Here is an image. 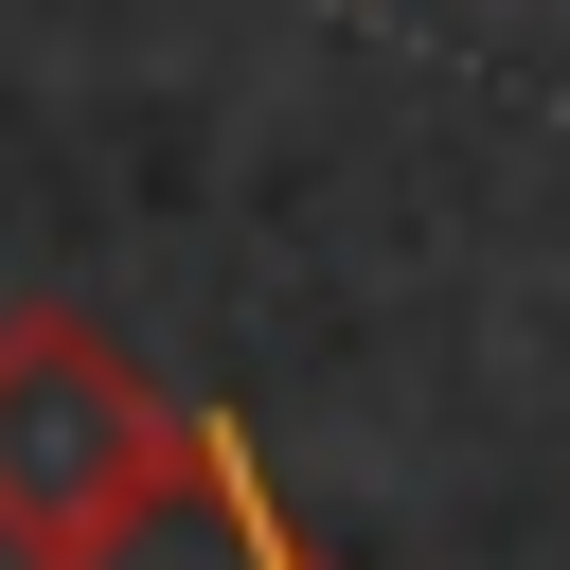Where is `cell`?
<instances>
[{
	"label": "cell",
	"mask_w": 570,
	"mask_h": 570,
	"mask_svg": "<svg viewBox=\"0 0 570 570\" xmlns=\"http://www.w3.org/2000/svg\"><path fill=\"white\" fill-rule=\"evenodd\" d=\"M160 445H178V410L142 392V356L107 321H71V303H18L0 321V552L18 570L71 552Z\"/></svg>",
	"instance_id": "obj_1"
},
{
	"label": "cell",
	"mask_w": 570,
	"mask_h": 570,
	"mask_svg": "<svg viewBox=\"0 0 570 570\" xmlns=\"http://www.w3.org/2000/svg\"><path fill=\"white\" fill-rule=\"evenodd\" d=\"M36 570H321L303 534H285V499H267V463L232 445V428H178L71 552H36Z\"/></svg>",
	"instance_id": "obj_2"
}]
</instances>
